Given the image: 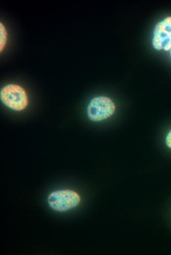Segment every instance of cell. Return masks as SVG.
<instances>
[{"label":"cell","mask_w":171,"mask_h":255,"mask_svg":"<svg viewBox=\"0 0 171 255\" xmlns=\"http://www.w3.org/2000/svg\"><path fill=\"white\" fill-rule=\"evenodd\" d=\"M0 99L5 106L16 111L24 110L28 104L26 90L17 84L10 83L2 87Z\"/></svg>","instance_id":"6da1fadb"},{"label":"cell","mask_w":171,"mask_h":255,"mask_svg":"<svg viewBox=\"0 0 171 255\" xmlns=\"http://www.w3.org/2000/svg\"><path fill=\"white\" fill-rule=\"evenodd\" d=\"M115 110V105L111 99L99 96L93 98L86 108L88 118L92 122H100L111 117Z\"/></svg>","instance_id":"7a4b0ae2"},{"label":"cell","mask_w":171,"mask_h":255,"mask_svg":"<svg viewBox=\"0 0 171 255\" xmlns=\"http://www.w3.org/2000/svg\"><path fill=\"white\" fill-rule=\"evenodd\" d=\"M81 201L80 195L69 189L52 192L48 197L47 202L53 210L64 212L77 206Z\"/></svg>","instance_id":"3957f363"},{"label":"cell","mask_w":171,"mask_h":255,"mask_svg":"<svg viewBox=\"0 0 171 255\" xmlns=\"http://www.w3.org/2000/svg\"><path fill=\"white\" fill-rule=\"evenodd\" d=\"M152 46L157 50L171 49V17H166L155 26Z\"/></svg>","instance_id":"277c9868"},{"label":"cell","mask_w":171,"mask_h":255,"mask_svg":"<svg viewBox=\"0 0 171 255\" xmlns=\"http://www.w3.org/2000/svg\"><path fill=\"white\" fill-rule=\"evenodd\" d=\"M7 41V31L4 25L0 23V51L5 48Z\"/></svg>","instance_id":"5b68a950"},{"label":"cell","mask_w":171,"mask_h":255,"mask_svg":"<svg viewBox=\"0 0 171 255\" xmlns=\"http://www.w3.org/2000/svg\"><path fill=\"white\" fill-rule=\"evenodd\" d=\"M165 143L169 148L171 149V129L166 135L165 138Z\"/></svg>","instance_id":"8992f818"},{"label":"cell","mask_w":171,"mask_h":255,"mask_svg":"<svg viewBox=\"0 0 171 255\" xmlns=\"http://www.w3.org/2000/svg\"><path fill=\"white\" fill-rule=\"evenodd\" d=\"M170 54H171V49L170 50Z\"/></svg>","instance_id":"52a82bcc"}]
</instances>
